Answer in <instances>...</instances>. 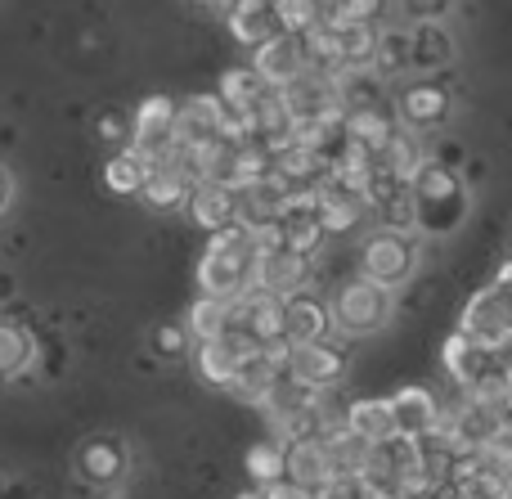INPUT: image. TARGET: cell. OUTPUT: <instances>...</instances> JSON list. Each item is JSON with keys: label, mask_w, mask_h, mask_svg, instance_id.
I'll return each mask as SVG.
<instances>
[{"label": "cell", "mask_w": 512, "mask_h": 499, "mask_svg": "<svg viewBox=\"0 0 512 499\" xmlns=\"http://www.w3.org/2000/svg\"><path fill=\"white\" fill-rule=\"evenodd\" d=\"M265 95H270V86L256 77V68H230L221 77V104L225 108H243V113H252Z\"/></svg>", "instance_id": "29"}, {"label": "cell", "mask_w": 512, "mask_h": 499, "mask_svg": "<svg viewBox=\"0 0 512 499\" xmlns=\"http://www.w3.org/2000/svg\"><path fill=\"white\" fill-rule=\"evenodd\" d=\"M337 36V63L346 68H373V54H378V27L373 23H333Z\"/></svg>", "instance_id": "24"}, {"label": "cell", "mask_w": 512, "mask_h": 499, "mask_svg": "<svg viewBox=\"0 0 512 499\" xmlns=\"http://www.w3.org/2000/svg\"><path fill=\"white\" fill-rule=\"evenodd\" d=\"M409 198H414V230L423 234H454L468 216V189L445 162H423L414 180H409Z\"/></svg>", "instance_id": "1"}, {"label": "cell", "mask_w": 512, "mask_h": 499, "mask_svg": "<svg viewBox=\"0 0 512 499\" xmlns=\"http://www.w3.org/2000/svg\"><path fill=\"white\" fill-rule=\"evenodd\" d=\"M360 275H369L382 288H400L418 275V243L405 230H387L369 234L360 248Z\"/></svg>", "instance_id": "4"}, {"label": "cell", "mask_w": 512, "mask_h": 499, "mask_svg": "<svg viewBox=\"0 0 512 499\" xmlns=\"http://www.w3.org/2000/svg\"><path fill=\"white\" fill-rule=\"evenodd\" d=\"M274 18H279V32L301 36L324 18V5L319 0H274Z\"/></svg>", "instance_id": "33"}, {"label": "cell", "mask_w": 512, "mask_h": 499, "mask_svg": "<svg viewBox=\"0 0 512 499\" xmlns=\"http://www.w3.org/2000/svg\"><path fill=\"white\" fill-rule=\"evenodd\" d=\"M221 95H194L189 104H176V140L207 144L221 140Z\"/></svg>", "instance_id": "19"}, {"label": "cell", "mask_w": 512, "mask_h": 499, "mask_svg": "<svg viewBox=\"0 0 512 499\" xmlns=\"http://www.w3.org/2000/svg\"><path fill=\"white\" fill-rule=\"evenodd\" d=\"M144 176H149V162H144L131 144H126L122 153H113V158H108V167H104V180H108V189H113V194H140Z\"/></svg>", "instance_id": "31"}, {"label": "cell", "mask_w": 512, "mask_h": 499, "mask_svg": "<svg viewBox=\"0 0 512 499\" xmlns=\"http://www.w3.org/2000/svg\"><path fill=\"white\" fill-rule=\"evenodd\" d=\"M189 216H194L203 230H225V225H234V207H239V198H234V189L225 185V180H198L194 189H189Z\"/></svg>", "instance_id": "18"}, {"label": "cell", "mask_w": 512, "mask_h": 499, "mask_svg": "<svg viewBox=\"0 0 512 499\" xmlns=\"http://www.w3.org/2000/svg\"><path fill=\"white\" fill-rule=\"evenodd\" d=\"M230 32L239 45L256 50L261 41H270L279 32V18H274V0H234L230 5Z\"/></svg>", "instance_id": "21"}, {"label": "cell", "mask_w": 512, "mask_h": 499, "mask_svg": "<svg viewBox=\"0 0 512 499\" xmlns=\"http://www.w3.org/2000/svg\"><path fill=\"white\" fill-rule=\"evenodd\" d=\"M508 410H512V365H508Z\"/></svg>", "instance_id": "40"}, {"label": "cell", "mask_w": 512, "mask_h": 499, "mask_svg": "<svg viewBox=\"0 0 512 499\" xmlns=\"http://www.w3.org/2000/svg\"><path fill=\"white\" fill-rule=\"evenodd\" d=\"M279 104L288 108L292 122H306V117H342V95H337V77L328 72L306 68L297 81H288L283 90H274Z\"/></svg>", "instance_id": "8"}, {"label": "cell", "mask_w": 512, "mask_h": 499, "mask_svg": "<svg viewBox=\"0 0 512 499\" xmlns=\"http://www.w3.org/2000/svg\"><path fill=\"white\" fill-rule=\"evenodd\" d=\"M171 144H176V99H167V95L144 99L131 122V149L149 167H158V162H167Z\"/></svg>", "instance_id": "6"}, {"label": "cell", "mask_w": 512, "mask_h": 499, "mask_svg": "<svg viewBox=\"0 0 512 499\" xmlns=\"http://www.w3.org/2000/svg\"><path fill=\"white\" fill-rule=\"evenodd\" d=\"M454 59V36L445 23H414L409 32V68L423 72V77H436L445 72V63Z\"/></svg>", "instance_id": "17"}, {"label": "cell", "mask_w": 512, "mask_h": 499, "mask_svg": "<svg viewBox=\"0 0 512 499\" xmlns=\"http://www.w3.org/2000/svg\"><path fill=\"white\" fill-rule=\"evenodd\" d=\"M252 261H256L252 234L243 230L239 221L225 225V230L212 234L203 261H198V288H203L207 297H225V302H234V297L252 284Z\"/></svg>", "instance_id": "2"}, {"label": "cell", "mask_w": 512, "mask_h": 499, "mask_svg": "<svg viewBox=\"0 0 512 499\" xmlns=\"http://www.w3.org/2000/svg\"><path fill=\"white\" fill-rule=\"evenodd\" d=\"M252 68L256 77L265 81L270 90H283L288 81H297L306 72V54H301V41L288 32H274L270 41H261L252 50Z\"/></svg>", "instance_id": "11"}, {"label": "cell", "mask_w": 512, "mask_h": 499, "mask_svg": "<svg viewBox=\"0 0 512 499\" xmlns=\"http://www.w3.org/2000/svg\"><path fill=\"white\" fill-rule=\"evenodd\" d=\"M261 495H265V499H310V491H306V486L288 482V477H279V482L261 486Z\"/></svg>", "instance_id": "38"}, {"label": "cell", "mask_w": 512, "mask_h": 499, "mask_svg": "<svg viewBox=\"0 0 512 499\" xmlns=\"http://www.w3.org/2000/svg\"><path fill=\"white\" fill-rule=\"evenodd\" d=\"M230 324H234V302H225V297H207V293H203L194 306H189L185 329H189V338L207 342V338H221V333H230Z\"/></svg>", "instance_id": "27"}, {"label": "cell", "mask_w": 512, "mask_h": 499, "mask_svg": "<svg viewBox=\"0 0 512 499\" xmlns=\"http://www.w3.org/2000/svg\"><path fill=\"white\" fill-rule=\"evenodd\" d=\"M423 162H427V153H423V144H418V135L414 131H405V126H400L396 131V140L387 144V149L378 153V167H387L391 176L396 180H414L418 171H423Z\"/></svg>", "instance_id": "28"}, {"label": "cell", "mask_w": 512, "mask_h": 499, "mask_svg": "<svg viewBox=\"0 0 512 499\" xmlns=\"http://www.w3.org/2000/svg\"><path fill=\"white\" fill-rule=\"evenodd\" d=\"M391 419H396L400 437L423 441L441 428V405H436V396L427 392V387H400V392L391 396Z\"/></svg>", "instance_id": "13"}, {"label": "cell", "mask_w": 512, "mask_h": 499, "mask_svg": "<svg viewBox=\"0 0 512 499\" xmlns=\"http://www.w3.org/2000/svg\"><path fill=\"white\" fill-rule=\"evenodd\" d=\"M5 203H9V176L0 171V207H5Z\"/></svg>", "instance_id": "39"}, {"label": "cell", "mask_w": 512, "mask_h": 499, "mask_svg": "<svg viewBox=\"0 0 512 499\" xmlns=\"http://www.w3.org/2000/svg\"><path fill=\"white\" fill-rule=\"evenodd\" d=\"M189 189H194V180L185 176L180 167H149V176H144V203L149 207H162V212H171V207H185L189 203Z\"/></svg>", "instance_id": "25"}, {"label": "cell", "mask_w": 512, "mask_h": 499, "mask_svg": "<svg viewBox=\"0 0 512 499\" xmlns=\"http://www.w3.org/2000/svg\"><path fill=\"white\" fill-rule=\"evenodd\" d=\"M239 499H265L261 491H248V495H239Z\"/></svg>", "instance_id": "41"}, {"label": "cell", "mask_w": 512, "mask_h": 499, "mask_svg": "<svg viewBox=\"0 0 512 499\" xmlns=\"http://www.w3.org/2000/svg\"><path fill=\"white\" fill-rule=\"evenodd\" d=\"M342 428H351L355 437H364L369 446H378V441L396 437V419H391V401H355L351 410H346Z\"/></svg>", "instance_id": "26"}, {"label": "cell", "mask_w": 512, "mask_h": 499, "mask_svg": "<svg viewBox=\"0 0 512 499\" xmlns=\"http://www.w3.org/2000/svg\"><path fill=\"white\" fill-rule=\"evenodd\" d=\"M324 18H333V23H378L382 0H328Z\"/></svg>", "instance_id": "35"}, {"label": "cell", "mask_w": 512, "mask_h": 499, "mask_svg": "<svg viewBox=\"0 0 512 499\" xmlns=\"http://www.w3.org/2000/svg\"><path fill=\"white\" fill-rule=\"evenodd\" d=\"M445 117H450V90H445L436 77H418L400 90L396 122L405 126V131H414V135L436 131V126H445Z\"/></svg>", "instance_id": "9"}, {"label": "cell", "mask_w": 512, "mask_h": 499, "mask_svg": "<svg viewBox=\"0 0 512 499\" xmlns=\"http://www.w3.org/2000/svg\"><path fill=\"white\" fill-rule=\"evenodd\" d=\"M400 5H405V14L414 18V23H445L454 0H400Z\"/></svg>", "instance_id": "36"}, {"label": "cell", "mask_w": 512, "mask_h": 499, "mask_svg": "<svg viewBox=\"0 0 512 499\" xmlns=\"http://www.w3.org/2000/svg\"><path fill=\"white\" fill-rule=\"evenodd\" d=\"M373 72L382 81L400 77V72H414L409 68V32L400 27H378V54H373Z\"/></svg>", "instance_id": "30"}, {"label": "cell", "mask_w": 512, "mask_h": 499, "mask_svg": "<svg viewBox=\"0 0 512 499\" xmlns=\"http://www.w3.org/2000/svg\"><path fill=\"white\" fill-rule=\"evenodd\" d=\"M185 338H189V329H180V324H162L158 338H153V347H158L162 356H180V351H185Z\"/></svg>", "instance_id": "37"}, {"label": "cell", "mask_w": 512, "mask_h": 499, "mask_svg": "<svg viewBox=\"0 0 512 499\" xmlns=\"http://www.w3.org/2000/svg\"><path fill=\"white\" fill-rule=\"evenodd\" d=\"M315 216H319V225H324V234H346L369 216V198H364L360 189L328 176L324 185L315 189Z\"/></svg>", "instance_id": "12"}, {"label": "cell", "mask_w": 512, "mask_h": 499, "mask_svg": "<svg viewBox=\"0 0 512 499\" xmlns=\"http://www.w3.org/2000/svg\"><path fill=\"white\" fill-rule=\"evenodd\" d=\"M256 347V342L248 338V333H239V329H230V333H221V338H207V342H198V374H203V383H212V387H225L230 392L234 387V374H239V365H243V356Z\"/></svg>", "instance_id": "10"}, {"label": "cell", "mask_w": 512, "mask_h": 499, "mask_svg": "<svg viewBox=\"0 0 512 499\" xmlns=\"http://www.w3.org/2000/svg\"><path fill=\"white\" fill-rule=\"evenodd\" d=\"M396 315V297L391 288L373 284L369 275H355L337 288V297L328 302V320L342 338H369V333H382Z\"/></svg>", "instance_id": "3"}, {"label": "cell", "mask_w": 512, "mask_h": 499, "mask_svg": "<svg viewBox=\"0 0 512 499\" xmlns=\"http://www.w3.org/2000/svg\"><path fill=\"white\" fill-rule=\"evenodd\" d=\"M27 360H32V338L18 324L0 320V378H14Z\"/></svg>", "instance_id": "32"}, {"label": "cell", "mask_w": 512, "mask_h": 499, "mask_svg": "<svg viewBox=\"0 0 512 499\" xmlns=\"http://www.w3.org/2000/svg\"><path fill=\"white\" fill-rule=\"evenodd\" d=\"M342 131H346V140L351 144H360V149H369L373 158H378V153L396 140L400 122H396V113H387V104L382 108H346Z\"/></svg>", "instance_id": "15"}, {"label": "cell", "mask_w": 512, "mask_h": 499, "mask_svg": "<svg viewBox=\"0 0 512 499\" xmlns=\"http://www.w3.org/2000/svg\"><path fill=\"white\" fill-rule=\"evenodd\" d=\"M283 374L292 378V387H306V392H328L333 383H342L346 356L337 347H328L324 338H319V342H288Z\"/></svg>", "instance_id": "5"}, {"label": "cell", "mask_w": 512, "mask_h": 499, "mask_svg": "<svg viewBox=\"0 0 512 499\" xmlns=\"http://www.w3.org/2000/svg\"><path fill=\"white\" fill-rule=\"evenodd\" d=\"M283 455H288V446L283 441H261V446L248 450V473L256 486H270L283 477Z\"/></svg>", "instance_id": "34"}, {"label": "cell", "mask_w": 512, "mask_h": 499, "mask_svg": "<svg viewBox=\"0 0 512 499\" xmlns=\"http://www.w3.org/2000/svg\"><path fill=\"white\" fill-rule=\"evenodd\" d=\"M490 360H495V351L486 347V342H477V338H468V333H454L450 342H445V369L454 374V383L459 387H477L481 378L490 374Z\"/></svg>", "instance_id": "20"}, {"label": "cell", "mask_w": 512, "mask_h": 499, "mask_svg": "<svg viewBox=\"0 0 512 499\" xmlns=\"http://www.w3.org/2000/svg\"><path fill=\"white\" fill-rule=\"evenodd\" d=\"M207 5H216V0H207Z\"/></svg>", "instance_id": "42"}, {"label": "cell", "mask_w": 512, "mask_h": 499, "mask_svg": "<svg viewBox=\"0 0 512 499\" xmlns=\"http://www.w3.org/2000/svg\"><path fill=\"white\" fill-rule=\"evenodd\" d=\"M328 329H333V320H328V306L319 297L301 293V288L283 297V338L288 342H319Z\"/></svg>", "instance_id": "16"}, {"label": "cell", "mask_w": 512, "mask_h": 499, "mask_svg": "<svg viewBox=\"0 0 512 499\" xmlns=\"http://www.w3.org/2000/svg\"><path fill=\"white\" fill-rule=\"evenodd\" d=\"M324 446H328V464H333V477H337V482H355V477L369 473V464H373V446H369L364 437H355L351 428L328 432Z\"/></svg>", "instance_id": "22"}, {"label": "cell", "mask_w": 512, "mask_h": 499, "mask_svg": "<svg viewBox=\"0 0 512 499\" xmlns=\"http://www.w3.org/2000/svg\"><path fill=\"white\" fill-rule=\"evenodd\" d=\"M283 446H288V455H283V477H288V482L315 491V486H324L328 477H333L328 446L319 437H297V441H283Z\"/></svg>", "instance_id": "14"}, {"label": "cell", "mask_w": 512, "mask_h": 499, "mask_svg": "<svg viewBox=\"0 0 512 499\" xmlns=\"http://www.w3.org/2000/svg\"><path fill=\"white\" fill-rule=\"evenodd\" d=\"M81 473L90 486H117L126 477V450L113 437H95L81 450Z\"/></svg>", "instance_id": "23"}, {"label": "cell", "mask_w": 512, "mask_h": 499, "mask_svg": "<svg viewBox=\"0 0 512 499\" xmlns=\"http://www.w3.org/2000/svg\"><path fill=\"white\" fill-rule=\"evenodd\" d=\"M459 329L468 333V338L486 342L490 351H495L499 342H508L512 338V288L508 284L481 288V293L468 302V311H463Z\"/></svg>", "instance_id": "7"}]
</instances>
